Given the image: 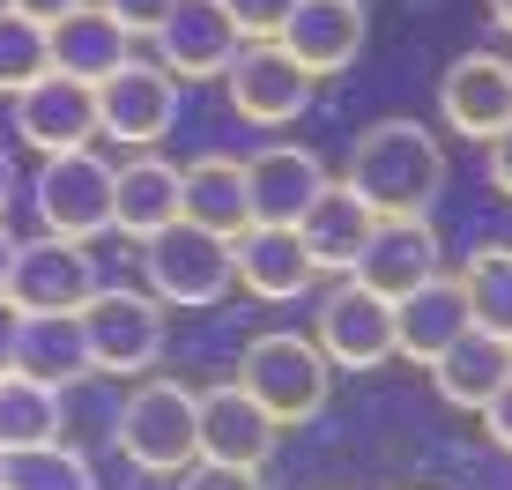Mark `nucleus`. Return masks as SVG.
I'll return each instance as SVG.
<instances>
[{"mask_svg": "<svg viewBox=\"0 0 512 490\" xmlns=\"http://www.w3.org/2000/svg\"><path fill=\"white\" fill-rule=\"evenodd\" d=\"M342 186L372 208L379 223L431 216L438 186H446V149H438V134L423 127V119H379V127L357 134V149H349V164H342Z\"/></svg>", "mask_w": 512, "mask_h": 490, "instance_id": "obj_1", "label": "nucleus"}, {"mask_svg": "<svg viewBox=\"0 0 512 490\" xmlns=\"http://www.w3.org/2000/svg\"><path fill=\"white\" fill-rule=\"evenodd\" d=\"M119 453L141 476H186L201 461V401L179 379H141L119 409Z\"/></svg>", "mask_w": 512, "mask_h": 490, "instance_id": "obj_2", "label": "nucleus"}, {"mask_svg": "<svg viewBox=\"0 0 512 490\" xmlns=\"http://www.w3.org/2000/svg\"><path fill=\"white\" fill-rule=\"evenodd\" d=\"M327 379H334V364L320 357L312 335H253L245 357H238V387L253 394L282 431L312 424V416L327 409Z\"/></svg>", "mask_w": 512, "mask_h": 490, "instance_id": "obj_3", "label": "nucleus"}, {"mask_svg": "<svg viewBox=\"0 0 512 490\" xmlns=\"http://www.w3.org/2000/svg\"><path fill=\"white\" fill-rule=\"evenodd\" d=\"M141 275H149L156 305H223L231 275V238L201 231V223H164L156 238H141Z\"/></svg>", "mask_w": 512, "mask_h": 490, "instance_id": "obj_4", "label": "nucleus"}, {"mask_svg": "<svg viewBox=\"0 0 512 490\" xmlns=\"http://www.w3.org/2000/svg\"><path fill=\"white\" fill-rule=\"evenodd\" d=\"M38 223L45 238H75L90 245L97 231H112V164L97 149H67V156H38Z\"/></svg>", "mask_w": 512, "mask_h": 490, "instance_id": "obj_5", "label": "nucleus"}, {"mask_svg": "<svg viewBox=\"0 0 512 490\" xmlns=\"http://www.w3.org/2000/svg\"><path fill=\"white\" fill-rule=\"evenodd\" d=\"M312 342H320V357L342 364V372H379V364L394 357V305L372 297L357 275H334L327 297L312 305Z\"/></svg>", "mask_w": 512, "mask_h": 490, "instance_id": "obj_6", "label": "nucleus"}, {"mask_svg": "<svg viewBox=\"0 0 512 490\" xmlns=\"http://www.w3.org/2000/svg\"><path fill=\"white\" fill-rule=\"evenodd\" d=\"M82 335H90V364L112 379H141L164 357V305L141 290H97L82 305Z\"/></svg>", "mask_w": 512, "mask_h": 490, "instance_id": "obj_7", "label": "nucleus"}, {"mask_svg": "<svg viewBox=\"0 0 512 490\" xmlns=\"http://www.w3.org/2000/svg\"><path fill=\"white\" fill-rule=\"evenodd\" d=\"M179 119V82L164 75V60H127L97 82V134L127 149H156Z\"/></svg>", "mask_w": 512, "mask_h": 490, "instance_id": "obj_8", "label": "nucleus"}, {"mask_svg": "<svg viewBox=\"0 0 512 490\" xmlns=\"http://www.w3.org/2000/svg\"><path fill=\"white\" fill-rule=\"evenodd\" d=\"M238 23L223 15V0H171V15L156 23V60L171 82H216L238 60Z\"/></svg>", "mask_w": 512, "mask_h": 490, "instance_id": "obj_9", "label": "nucleus"}, {"mask_svg": "<svg viewBox=\"0 0 512 490\" xmlns=\"http://www.w3.org/2000/svg\"><path fill=\"white\" fill-rule=\"evenodd\" d=\"M223 90H231L238 119H253V127H290V119L312 104V75L275 38H245L231 75H223Z\"/></svg>", "mask_w": 512, "mask_h": 490, "instance_id": "obj_10", "label": "nucleus"}, {"mask_svg": "<svg viewBox=\"0 0 512 490\" xmlns=\"http://www.w3.org/2000/svg\"><path fill=\"white\" fill-rule=\"evenodd\" d=\"M15 142L30 156H67L97 142V90L75 75H38L15 97Z\"/></svg>", "mask_w": 512, "mask_h": 490, "instance_id": "obj_11", "label": "nucleus"}, {"mask_svg": "<svg viewBox=\"0 0 512 490\" xmlns=\"http://www.w3.org/2000/svg\"><path fill=\"white\" fill-rule=\"evenodd\" d=\"M438 119L468 142H498L512 127V60L498 52H461V60L438 75Z\"/></svg>", "mask_w": 512, "mask_h": 490, "instance_id": "obj_12", "label": "nucleus"}, {"mask_svg": "<svg viewBox=\"0 0 512 490\" xmlns=\"http://www.w3.org/2000/svg\"><path fill=\"white\" fill-rule=\"evenodd\" d=\"M8 297L23 312H82L97 297V260L90 245L75 238H30L15 253V275H8Z\"/></svg>", "mask_w": 512, "mask_h": 490, "instance_id": "obj_13", "label": "nucleus"}, {"mask_svg": "<svg viewBox=\"0 0 512 490\" xmlns=\"http://www.w3.org/2000/svg\"><path fill=\"white\" fill-rule=\"evenodd\" d=\"M364 30H372L364 23V0H297L290 23L275 30V45L290 52L312 82H327V75H342V67H357Z\"/></svg>", "mask_w": 512, "mask_h": 490, "instance_id": "obj_14", "label": "nucleus"}, {"mask_svg": "<svg viewBox=\"0 0 512 490\" xmlns=\"http://www.w3.org/2000/svg\"><path fill=\"white\" fill-rule=\"evenodd\" d=\"M438 260H446V245H438L431 216H394V223H379V231H372V245L357 253V268H349V275H357L372 297L394 305V297L423 290L431 275H446Z\"/></svg>", "mask_w": 512, "mask_h": 490, "instance_id": "obj_15", "label": "nucleus"}, {"mask_svg": "<svg viewBox=\"0 0 512 490\" xmlns=\"http://www.w3.org/2000/svg\"><path fill=\"white\" fill-rule=\"evenodd\" d=\"M231 275L253 297H268V305H290V297H305L320 283V268H312L305 238H297L290 223H245L231 238Z\"/></svg>", "mask_w": 512, "mask_h": 490, "instance_id": "obj_16", "label": "nucleus"}, {"mask_svg": "<svg viewBox=\"0 0 512 490\" xmlns=\"http://www.w3.org/2000/svg\"><path fill=\"white\" fill-rule=\"evenodd\" d=\"M320 186H327V164H320L305 142H268V149L245 156L253 223H290V231H297V216L320 201Z\"/></svg>", "mask_w": 512, "mask_h": 490, "instance_id": "obj_17", "label": "nucleus"}, {"mask_svg": "<svg viewBox=\"0 0 512 490\" xmlns=\"http://www.w3.org/2000/svg\"><path fill=\"white\" fill-rule=\"evenodd\" d=\"M201 401V461H223V468H260L275 453V439H282V424L268 409H260L253 394L238 387H208V394H193Z\"/></svg>", "mask_w": 512, "mask_h": 490, "instance_id": "obj_18", "label": "nucleus"}, {"mask_svg": "<svg viewBox=\"0 0 512 490\" xmlns=\"http://www.w3.org/2000/svg\"><path fill=\"white\" fill-rule=\"evenodd\" d=\"M468 327L475 320H468V297L453 275H431L423 290L394 297V357H409V364H438Z\"/></svg>", "mask_w": 512, "mask_h": 490, "instance_id": "obj_19", "label": "nucleus"}, {"mask_svg": "<svg viewBox=\"0 0 512 490\" xmlns=\"http://www.w3.org/2000/svg\"><path fill=\"white\" fill-rule=\"evenodd\" d=\"M45 60H52V75H75V82H90V90H97L112 67L134 60V38H127L104 8L82 0V8L60 15V23H45Z\"/></svg>", "mask_w": 512, "mask_h": 490, "instance_id": "obj_20", "label": "nucleus"}, {"mask_svg": "<svg viewBox=\"0 0 512 490\" xmlns=\"http://www.w3.org/2000/svg\"><path fill=\"white\" fill-rule=\"evenodd\" d=\"M372 231H379V216H372V208H364L357 194H349L342 179H327V186H320V201H312L305 216H297V238H305L312 268H320L327 283L357 268V253L372 245Z\"/></svg>", "mask_w": 512, "mask_h": 490, "instance_id": "obj_21", "label": "nucleus"}, {"mask_svg": "<svg viewBox=\"0 0 512 490\" xmlns=\"http://www.w3.org/2000/svg\"><path fill=\"white\" fill-rule=\"evenodd\" d=\"M164 223H179V164H164L156 149H134L127 164H112V231L141 245Z\"/></svg>", "mask_w": 512, "mask_h": 490, "instance_id": "obj_22", "label": "nucleus"}, {"mask_svg": "<svg viewBox=\"0 0 512 490\" xmlns=\"http://www.w3.org/2000/svg\"><path fill=\"white\" fill-rule=\"evenodd\" d=\"M179 216L216 231V238H238L253 223V194H245L238 156H193V164H179Z\"/></svg>", "mask_w": 512, "mask_h": 490, "instance_id": "obj_23", "label": "nucleus"}, {"mask_svg": "<svg viewBox=\"0 0 512 490\" xmlns=\"http://www.w3.org/2000/svg\"><path fill=\"white\" fill-rule=\"evenodd\" d=\"M423 372H431V387H438V401H446V409H468V416H475V409H483V401L512 379V342H505V335H483V327H468V335L453 342L438 364H423Z\"/></svg>", "mask_w": 512, "mask_h": 490, "instance_id": "obj_24", "label": "nucleus"}, {"mask_svg": "<svg viewBox=\"0 0 512 490\" xmlns=\"http://www.w3.org/2000/svg\"><path fill=\"white\" fill-rule=\"evenodd\" d=\"M15 372L45 379V387H67V379L97 372V364H90V335H82V312H23Z\"/></svg>", "mask_w": 512, "mask_h": 490, "instance_id": "obj_25", "label": "nucleus"}, {"mask_svg": "<svg viewBox=\"0 0 512 490\" xmlns=\"http://www.w3.org/2000/svg\"><path fill=\"white\" fill-rule=\"evenodd\" d=\"M67 431L60 387L30 372H0V453H23V446H52Z\"/></svg>", "mask_w": 512, "mask_h": 490, "instance_id": "obj_26", "label": "nucleus"}, {"mask_svg": "<svg viewBox=\"0 0 512 490\" xmlns=\"http://www.w3.org/2000/svg\"><path fill=\"white\" fill-rule=\"evenodd\" d=\"M461 297H468V320L483 335H505L512 342V245H483V253L461 260Z\"/></svg>", "mask_w": 512, "mask_h": 490, "instance_id": "obj_27", "label": "nucleus"}, {"mask_svg": "<svg viewBox=\"0 0 512 490\" xmlns=\"http://www.w3.org/2000/svg\"><path fill=\"white\" fill-rule=\"evenodd\" d=\"M0 483H8V490H97L90 461H82L67 439L23 446V453H0Z\"/></svg>", "mask_w": 512, "mask_h": 490, "instance_id": "obj_28", "label": "nucleus"}, {"mask_svg": "<svg viewBox=\"0 0 512 490\" xmlns=\"http://www.w3.org/2000/svg\"><path fill=\"white\" fill-rule=\"evenodd\" d=\"M38 75H52L45 23H30V15H15L8 0H0V97H23Z\"/></svg>", "mask_w": 512, "mask_h": 490, "instance_id": "obj_29", "label": "nucleus"}, {"mask_svg": "<svg viewBox=\"0 0 512 490\" xmlns=\"http://www.w3.org/2000/svg\"><path fill=\"white\" fill-rule=\"evenodd\" d=\"M297 0H223V15L238 23V38H275L282 23H290Z\"/></svg>", "mask_w": 512, "mask_h": 490, "instance_id": "obj_30", "label": "nucleus"}, {"mask_svg": "<svg viewBox=\"0 0 512 490\" xmlns=\"http://www.w3.org/2000/svg\"><path fill=\"white\" fill-rule=\"evenodd\" d=\"M97 8L112 15V23L127 30V38H156V23L171 15V0H97Z\"/></svg>", "mask_w": 512, "mask_h": 490, "instance_id": "obj_31", "label": "nucleus"}, {"mask_svg": "<svg viewBox=\"0 0 512 490\" xmlns=\"http://www.w3.org/2000/svg\"><path fill=\"white\" fill-rule=\"evenodd\" d=\"M179 490H268L260 468H223V461H193Z\"/></svg>", "mask_w": 512, "mask_h": 490, "instance_id": "obj_32", "label": "nucleus"}, {"mask_svg": "<svg viewBox=\"0 0 512 490\" xmlns=\"http://www.w3.org/2000/svg\"><path fill=\"white\" fill-rule=\"evenodd\" d=\"M475 416H483V439L498 446V453H512V379H505V387L490 394V401H483Z\"/></svg>", "mask_w": 512, "mask_h": 490, "instance_id": "obj_33", "label": "nucleus"}, {"mask_svg": "<svg viewBox=\"0 0 512 490\" xmlns=\"http://www.w3.org/2000/svg\"><path fill=\"white\" fill-rule=\"evenodd\" d=\"M483 171H490V186L512 201V127L498 134V142H483Z\"/></svg>", "mask_w": 512, "mask_h": 490, "instance_id": "obj_34", "label": "nucleus"}, {"mask_svg": "<svg viewBox=\"0 0 512 490\" xmlns=\"http://www.w3.org/2000/svg\"><path fill=\"white\" fill-rule=\"evenodd\" d=\"M15 342H23V305L0 290V372H15Z\"/></svg>", "mask_w": 512, "mask_h": 490, "instance_id": "obj_35", "label": "nucleus"}, {"mask_svg": "<svg viewBox=\"0 0 512 490\" xmlns=\"http://www.w3.org/2000/svg\"><path fill=\"white\" fill-rule=\"evenodd\" d=\"M15 15H30V23H60L67 8H82V0H8Z\"/></svg>", "mask_w": 512, "mask_h": 490, "instance_id": "obj_36", "label": "nucleus"}, {"mask_svg": "<svg viewBox=\"0 0 512 490\" xmlns=\"http://www.w3.org/2000/svg\"><path fill=\"white\" fill-rule=\"evenodd\" d=\"M15 253H23V245H15L8 223H0V290H8V275H15Z\"/></svg>", "mask_w": 512, "mask_h": 490, "instance_id": "obj_37", "label": "nucleus"}, {"mask_svg": "<svg viewBox=\"0 0 512 490\" xmlns=\"http://www.w3.org/2000/svg\"><path fill=\"white\" fill-rule=\"evenodd\" d=\"M8 201H15V156L0 149V216H8Z\"/></svg>", "mask_w": 512, "mask_h": 490, "instance_id": "obj_38", "label": "nucleus"}, {"mask_svg": "<svg viewBox=\"0 0 512 490\" xmlns=\"http://www.w3.org/2000/svg\"><path fill=\"white\" fill-rule=\"evenodd\" d=\"M490 23H498L505 38H512V0H490Z\"/></svg>", "mask_w": 512, "mask_h": 490, "instance_id": "obj_39", "label": "nucleus"}, {"mask_svg": "<svg viewBox=\"0 0 512 490\" xmlns=\"http://www.w3.org/2000/svg\"><path fill=\"white\" fill-rule=\"evenodd\" d=\"M0 490H8V483H0Z\"/></svg>", "mask_w": 512, "mask_h": 490, "instance_id": "obj_40", "label": "nucleus"}]
</instances>
